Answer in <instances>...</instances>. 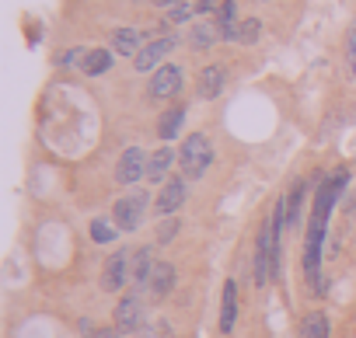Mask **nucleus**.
Wrapping results in <instances>:
<instances>
[{"mask_svg":"<svg viewBox=\"0 0 356 338\" xmlns=\"http://www.w3.org/2000/svg\"><path fill=\"white\" fill-rule=\"evenodd\" d=\"M143 210H147V192H129V196H122L119 203H115V210H112V220H115V227L119 230H136L140 227V220H143Z\"/></svg>","mask_w":356,"mask_h":338,"instance_id":"obj_3","label":"nucleus"},{"mask_svg":"<svg viewBox=\"0 0 356 338\" xmlns=\"http://www.w3.org/2000/svg\"><path fill=\"white\" fill-rule=\"evenodd\" d=\"M182 122H186V108H168L164 115H161V122H157V133H161V140L164 143H171L175 136H178V129H182Z\"/></svg>","mask_w":356,"mask_h":338,"instance_id":"obj_10","label":"nucleus"},{"mask_svg":"<svg viewBox=\"0 0 356 338\" xmlns=\"http://www.w3.org/2000/svg\"><path fill=\"white\" fill-rule=\"evenodd\" d=\"M300 338H328V317L321 310H311L300 324Z\"/></svg>","mask_w":356,"mask_h":338,"instance_id":"obj_15","label":"nucleus"},{"mask_svg":"<svg viewBox=\"0 0 356 338\" xmlns=\"http://www.w3.org/2000/svg\"><path fill=\"white\" fill-rule=\"evenodd\" d=\"M189 199V192H186V182L182 178H168L164 185H161V192H157V199H154V210L161 213V217H171L178 206H182Z\"/></svg>","mask_w":356,"mask_h":338,"instance_id":"obj_6","label":"nucleus"},{"mask_svg":"<svg viewBox=\"0 0 356 338\" xmlns=\"http://www.w3.org/2000/svg\"><path fill=\"white\" fill-rule=\"evenodd\" d=\"M259 32H262V22H259V18H248V22H241L238 39H241V42H255V39H259Z\"/></svg>","mask_w":356,"mask_h":338,"instance_id":"obj_20","label":"nucleus"},{"mask_svg":"<svg viewBox=\"0 0 356 338\" xmlns=\"http://www.w3.org/2000/svg\"><path fill=\"white\" fill-rule=\"evenodd\" d=\"M220 8V0H196V11H213Z\"/></svg>","mask_w":356,"mask_h":338,"instance_id":"obj_24","label":"nucleus"},{"mask_svg":"<svg viewBox=\"0 0 356 338\" xmlns=\"http://www.w3.org/2000/svg\"><path fill=\"white\" fill-rule=\"evenodd\" d=\"M102 282H105V289H119V286L126 282V251H115V255L108 258Z\"/></svg>","mask_w":356,"mask_h":338,"instance_id":"obj_13","label":"nucleus"},{"mask_svg":"<svg viewBox=\"0 0 356 338\" xmlns=\"http://www.w3.org/2000/svg\"><path fill=\"white\" fill-rule=\"evenodd\" d=\"M175 42H178L175 35H168V39H154L150 46H143V49H140V53L133 56V67H136L140 74L154 70L157 63H164V60H168V53L175 49Z\"/></svg>","mask_w":356,"mask_h":338,"instance_id":"obj_5","label":"nucleus"},{"mask_svg":"<svg viewBox=\"0 0 356 338\" xmlns=\"http://www.w3.org/2000/svg\"><path fill=\"white\" fill-rule=\"evenodd\" d=\"M178 160H182V171H186L189 178H203V175L210 171V164H213V146H210V140H207L203 133H193V136L182 143V150H178Z\"/></svg>","mask_w":356,"mask_h":338,"instance_id":"obj_1","label":"nucleus"},{"mask_svg":"<svg viewBox=\"0 0 356 338\" xmlns=\"http://www.w3.org/2000/svg\"><path fill=\"white\" fill-rule=\"evenodd\" d=\"M175 230H178V220H168V223H161V230H157V241L164 244V241H171L175 237Z\"/></svg>","mask_w":356,"mask_h":338,"instance_id":"obj_23","label":"nucleus"},{"mask_svg":"<svg viewBox=\"0 0 356 338\" xmlns=\"http://www.w3.org/2000/svg\"><path fill=\"white\" fill-rule=\"evenodd\" d=\"M234 317H238V286L227 279L224 282V303H220V331L224 335L234 331Z\"/></svg>","mask_w":356,"mask_h":338,"instance_id":"obj_9","label":"nucleus"},{"mask_svg":"<svg viewBox=\"0 0 356 338\" xmlns=\"http://www.w3.org/2000/svg\"><path fill=\"white\" fill-rule=\"evenodd\" d=\"M143 175H150V153H147L143 146L122 150V157H119V164H115V178H119L122 185H136Z\"/></svg>","mask_w":356,"mask_h":338,"instance_id":"obj_2","label":"nucleus"},{"mask_svg":"<svg viewBox=\"0 0 356 338\" xmlns=\"http://www.w3.org/2000/svg\"><path fill=\"white\" fill-rule=\"evenodd\" d=\"M122 331H112V328H102V331H95L91 338H119Z\"/></svg>","mask_w":356,"mask_h":338,"instance_id":"obj_26","label":"nucleus"},{"mask_svg":"<svg viewBox=\"0 0 356 338\" xmlns=\"http://www.w3.org/2000/svg\"><path fill=\"white\" fill-rule=\"evenodd\" d=\"M136 4H140V0H136Z\"/></svg>","mask_w":356,"mask_h":338,"instance_id":"obj_28","label":"nucleus"},{"mask_svg":"<svg viewBox=\"0 0 356 338\" xmlns=\"http://www.w3.org/2000/svg\"><path fill=\"white\" fill-rule=\"evenodd\" d=\"M224 84H227V70H224V67H217V63H210V67H203V70H200L196 91H200V98H217V94L224 91Z\"/></svg>","mask_w":356,"mask_h":338,"instance_id":"obj_8","label":"nucleus"},{"mask_svg":"<svg viewBox=\"0 0 356 338\" xmlns=\"http://www.w3.org/2000/svg\"><path fill=\"white\" fill-rule=\"evenodd\" d=\"M115 234H119V227L108 223V220H95V223H91V237H95L98 244H112Z\"/></svg>","mask_w":356,"mask_h":338,"instance_id":"obj_19","label":"nucleus"},{"mask_svg":"<svg viewBox=\"0 0 356 338\" xmlns=\"http://www.w3.org/2000/svg\"><path fill=\"white\" fill-rule=\"evenodd\" d=\"M112 46H115V53H122V56H136V53L143 49L136 28H115V32H112Z\"/></svg>","mask_w":356,"mask_h":338,"instance_id":"obj_12","label":"nucleus"},{"mask_svg":"<svg viewBox=\"0 0 356 338\" xmlns=\"http://www.w3.org/2000/svg\"><path fill=\"white\" fill-rule=\"evenodd\" d=\"M171 164H175V150L164 143L157 153H150V175H147V178L164 182V178H168V171H171Z\"/></svg>","mask_w":356,"mask_h":338,"instance_id":"obj_11","label":"nucleus"},{"mask_svg":"<svg viewBox=\"0 0 356 338\" xmlns=\"http://www.w3.org/2000/svg\"><path fill=\"white\" fill-rule=\"evenodd\" d=\"M112 67V53L108 49H88V56H84V63H81V70L88 74V77H98V74H105Z\"/></svg>","mask_w":356,"mask_h":338,"instance_id":"obj_14","label":"nucleus"},{"mask_svg":"<svg viewBox=\"0 0 356 338\" xmlns=\"http://www.w3.org/2000/svg\"><path fill=\"white\" fill-rule=\"evenodd\" d=\"M349 63H353V74H356V35H349Z\"/></svg>","mask_w":356,"mask_h":338,"instance_id":"obj_25","label":"nucleus"},{"mask_svg":"<svg viewBox=\"0 0 356 338\" xmlns=\"http://www.w3.org/2000/svg\"><path fill=\"white\" fill-rule=\"evenodd\" d=\"M150 286H154V296H164L171 286H175V265H168V262H161V265H154V276H150Z\"/></svg>","mask_w":356,"mask_h":338,"instance_id":"obj_16","label":"nucleus"},{"mask_svg":"<svg viewBox=\"0 0 356 338\" xmlns=\"http://www.w3.org/2000/svg\"><path fill=\"white\" fill-rule=\"evenodd\" d=\"M150 276H154L150 248H140V255H136V262H133V279H136L140 286H147V282H150Z\"/></svg>","mask_w":356,"mask_h":338,"instance_id":"obj_17","label":"nucleus"},{"mask_svg":"<svg viewBox=\"0 0 356 338\" xmlns=\"http://www.w3.org/2000/svg\"><path fill=\"white\" fill-rule=\"evenodd\" d=\"M193 11H196L193 4H178V8H171V11H168V22H189V18H193Z\"/></svg>","mask_w":356,"mask_h":338,"instance_id":"obj_21","label":"nucleus"},{"mask_svg":"<svg viewBox=\"0 0 356 338\" xmlns=\"http://www.w3.org/2000/svg\"><path fill=\"white\" fill-rule=\"evenodd\" d=\"M154 4H157V8H168V11H171V8H178V4H186V0H154Z\"/></svg>","mask_w":356,"mask_h":338,"instance_id":"obj_27","label":"nucleus"},{"mask_svg":"<svg viewBox=\"0 0 356 338\" xmlns=\"http://www.w3.org/2000/svg\"><path fill=\"white\" fill-rule=\"evenodd\" d=\"M234 22V0H224L217 8V25H231Z\"/></svg>","mask_w":356,"mask_h":338,"instance_id":"obj_22","label":"nucleus"},{"mask_svg":"<svg viewBox=\"0 0 356 338\" xmlns=\"http://www.w3.org/2000/svg\"><path fill=\"white\" fill-rule=\"evenodd\" d=\"M115 331H122V335L143 331V303H140L136 293L122 296V303L115 307Z\"/></svg>","mask_w":356,"mask_h":338,"instance_id":"obj_4","label":"nucleus"},{"mask_svg":"<svg viewBox=\"0 0 356 338\" xmlns=\"http://www.w3.org/2000/svg\"><path fill=\"white\" fill-rule=\"evenodd\" d=\"M217 32H220V28H213V25H196L193 35H189V42H193L196 49H210L213 39H217Z\"/></svg>","mask_w":356,"mask_h":338,"instance_id":"obj_18","label":"nucleus"},{"mask_svg":"<svg viewBox=\"0 0 356 338\" xmlns=\"http://www.w3.org/2000/svg\"><path fill=\"white\" fill-rule=\"evenodd\" d=\"M178 91H182V70H178L175 63L157 67V74H154V81H150V94L164 101V98H175Z\"/></svg>","mask_w":356,"mask_h":338,"instance_id":"obj_7","label":"nucleus"}]
</instances>
